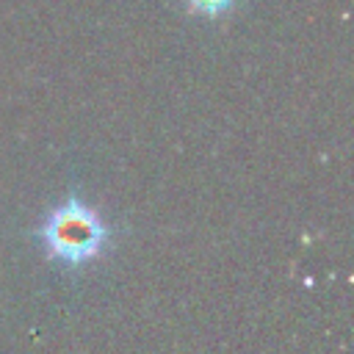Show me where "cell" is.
Returning <instances> with one entry per match:
<instances>
[{"label":"cell","instance_id":"cell-2","mask_svg":"<svg viewBox=\"0 0 354 354\" xmlns=\"http://www.w3.org/2000/svg\"><path fill=\"white\" fill-rule=\"evenodd\" d=\"M185 11L194 17H205V19H221L227 17L241 0H183Z\"/></svg>","mask_w":354,"mask_h":354},{"label":"cell","instance_id":"cell-1","mask_svg":"<svg viewBox=\"0 0 354 354\" xmlns=\"http://www.w3.org/2000/svg\"><path fill=\"white\" fill-rule=\"evenodd\" d=\"M36 238L41 241L47 260L75 271L105 252L111 230L77 191H69L44 216V221L36 230Z\"/></svg>","mask_w":354,"mask_h":354}]
</instances>
